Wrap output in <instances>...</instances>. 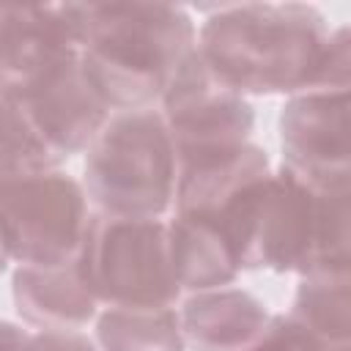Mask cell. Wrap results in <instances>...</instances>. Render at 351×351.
<instances>
[{
	"instance_id": "obj_4",
	"label": "cell",
	"mask_w": 351,
	"mask_h": 351,
	"mask_svg": "<svg viewBox=\"0 0 351 351\" xmlns=\"http://www.w3.org/2000/svg\"><path fill=\"white\" fill-rule=\"evenodd\" d=\"M244 269L348 271V189H318L285 165L271 170Z\"/></svg>"
},
{
	"instance_id": "obj_17",
	"label": "cell",
	"mask_w": 351,
	"mask_h": 351,
	"mask_svg": "<svg viewBox=\"0 0 351 351\" xmlns=\"http://www.w3.org/2000/svg\"><path fill=\"white\" fill-rule=\"evenodd\" d=\"M244 351H348V346H329L313 337L288 315H269L266 326Z\"/></svg>"
},
{
	"instance_id": "obj_5",
	"label": "cell",
	"mask_w": 351,
	"mask_h": 351,
	"mask_svg": "<svg viewBox=\"0 0 351 351\" xmlns=\"http://www.w3.org/2000/svg\"><path fill=\"white\" fill-rule=\"evenodd\" d=\"M74 263L104 307H176L181 299L162 217L90 211Z\"/></svg>"
},
{
	"instance_id": "obj_15",
	"label": "cell",
	"mask_w": 351,
	"mask_h": 351,
	"mask_svg": "<svg viewBox=\"0 0 351 351\" xmlns=\"http://www.w3.org/2000/svg\"><path fill=\"white\" fill-rule=\"evenodd\" d=\"M285 315L329 346H348V332H351L348 271L304 274L299 280L293 304Z\"/></svg>"
},
{
	"instance_id": "obj_16",
	"label": "cell",
	"mask_w": 351,
	"mask_h": 351,
	"mask_svg": "<svg viewBox=\"0 0 351 351\" xmlns=\"http://www.w3.org/2000/svg\"><path fill=\"white\" fill-rule=\"evenodd\" d=\"M63 159L36 132L14 99H0V189L41 173H52Z\"/></svg>"
},
{
	"instance_id": "obj_11",
	"label": "cell",
	"mask_w": 351,
	"mask_h": 351,
	"mask_svg": "<svg viewBox=\"0 0 351 351\" xmlns=\"http://www.w3.org/2000/svg\"><path fill=\"white\" fill-rule=\"evenodd\" d=\"M178 321L192 351H244L266 326L269 313L250 291L211 288L184 299Z\"/></svg>"
},
{
	"instance_id": "obj_2",
	"label": "cell",
	"mask_w": 351,
	"mask_h": 351,
	"mask_svg": "<svg viewBox=\"0 0 351 351\" xmlns=\"http://www.w3.org/2000/svg\"><path fill=\"white\" fill-rule=\"evenodd\" d=\"M195 49L208 71L236 93L307 90L329 25L307 3H228L203 8Z\"/></svg>"
},
{
	"instance_id": "obj_1",
	"label": "cell",
	"mask_w": 351,
	"mask_h": 351,
	"mask_svg": "<svg viewBox=\"0 0 351 351\" xmlns=\"http://www.w3.org/2000/svg\"><path fill=\"white\" fill-rule=\"evenodd\" d=\"M80 69L110 107L148 110L165 96L176 69L195 49L197 27L173 3H63Z\"/></svg>"
},
{
	"instance_id": "obj_9",
	"label": "cell",
	"mask_w": 351,
	"mask_h": 351,
	"mask_svg": "<svg viewBox=\"0 0 351 351\" xmlns=\"http://www.w3.org/2000/svg\"><path fill=\"white\" fill-rule=\"evenodd\" d=\"M282 165L318 189H348V90L310 88L280 112Z\"/></svg>"
},
{
	"instance_id": "obj_14",
	"label": "cell",
	"mask_w": 351,
	"mask_h": 351,
	"mask_svg": "<svg viewBox=\"0 0 351 351\" xmlns=\"http://www.w3.org/2000/svg\"><path fill=\"white\" fill-rule=\"evenodd\" d=\"M99 351H186L178 307H104L96 315Z\"/></svg>"
},
{
	"instance_id": "obj_18",
	"label": "cell",
	"mask_w": 351,
	"mask_h": 351,
	"mask_svg": "<svg viewBox=\"0 0 351 351\" xmlns=\"http://www.w3.org/2000/svg\"><path fill=\"white\" fill-rule=\"evenodd\" d=\"M30 351H99L82 329H38L30 335Z\"/></svg>"
},
{
	"instance_id": "obj_13",
	"label": "cell",
	"mask_w": 351,
	"mask_h": 351,
	"mask_svg": "<svg viewBox=\"0 0 351 351\" xmlns=\"http://www.w3.org/2000/svg\"><path fill=\"white\" fill-rule=\"evenodd\" d=\"M165 230H167L170 269L181 291L197 293V291L225 288L239 277L241 266L236 250L208 222L173 214V219L165 222Z\"/></svg>"
},
{
	"instance_id": "obj_19",
	"label": "cell",
	"mask_w": 351,
	"mask_h": 351,
	"mask_svg": "<svg viewBox=\"0 0 351 351\" xmlns=\"http://www.w3.org/2000/svg\"><path fill=\"white\" fill-rule=\"evenodd\" d=\"M0 351H30V332L0 318Z\"/></svg>"
},
{
	"instance_id": "obj_8",
	"label": "cell",
	"mask_w": 351,
	"mask_h": 351,
	"mask_svg": "<svg viewBox=\"0 0 351 351\" xmlns=\"http://www.w3.org/2000/svg\"><path fill=\"white\" fill-rule=\"evenodd\" d=\"M80 63L66 5H5L0 19V99H22Z\"/></svg>"
},
{
	"instance_id": "obj_3",
	"label": "cell",
	"mask_w": 351,
	"mask_h": 351,
	"mask_svg": "<svg viewBox=\"0 0 351 351\" xmlns=\"http://www.w3.org/2000/svg\"><path fill=\"white\" fill-rule=\"evenodd\" d=\"M85 197L93 211L162 217L176 192V145L156 107L110 112L85 148Z\"/></svg>"
},
{
	"instance_id": "obj_12",
	"label": "cell",
	"mask_w": 351,
	"mask_h": 351,
	"mask_svg": "<svg viewBox=\"0 0 351 351\" xmlns=\"http://www.w3.org/2000/svg\"><path fill=\"white\" fill-rule=\"evenodd\" d=\"M11 291L19 318L36 329H82L99 315L74 261L52 269L16 266Z\"/></svg>"
},
{
	"instance_id": "obj_10",
	"label": "cell",
	"mask_w": 351,
	"mask_h": 351,
	"mask_svg": "<svg viewBox=\"0 0 351 351\" xmlns=\"http://www.w3.org/2000/svg\"><path fill=\"white\" fill-rule=\"evenodd\" d=\"M14 101L25 110L36 132L63 162L85 151L110 118V107L88 85L80 63L41 90Z\"/></svg>"
},
{
	"instance_id": "obj_20",
	"label": "cell",
	"mask_w": 351,
	"mask_h": 351,
	"mask_svg": "<svg viewBox=\"0 0 351 351\" xmlns=\"http://www.w3.org/2000/svg\"><path fill=\"white\" fill-rule=\"evenodd\" d=\"M8 266V252H5V247H3V241H0V271Z\"/></svg>"
},
{
	"instance_id": "obj_6",
	"label": "cell",
	"mask_w": 351,
	"mask_h": 351,
	"mask_svg": "<svg viewBox=\"0 0 351 351\" xmlns=\"http://www.w3.org/2000/svg\"><path fill=\"white\" fill-rule=\"evenodd\" d=\"M90 219L85 189L52 170L0 189V241L19 266H66L77 258Z\"/></svg>"
},
{
	"instance_id": "obj_7",
	"label": "cell",
	"mask_w": 351,
	"mask_h": 351,
	"mask_svg": "<svg viewBox=\"0 0 351 351\" xmlns=\"http://www.w3.org/2000/svg\"><path fill=\"white\" fill-rule=\"evenodd\" d=\"M156 110L165 118L176 156L247 143L255 126L252 104L222 85L197 49H192L176 69Z\"/></svg>"
}]
</instances>
